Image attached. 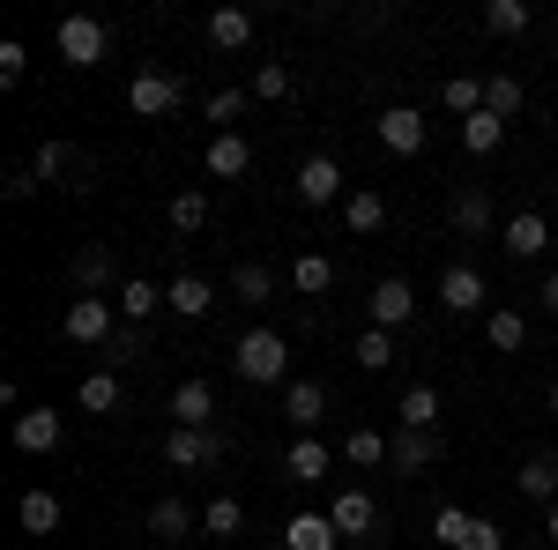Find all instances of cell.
<instances>
[{
	"label": "cell",
	"instance_id": "35",
	"mask_svg": "<svg viewBox=\"0 0 558 550\" xmlns=\"http://www.w3.org/2000/svg\"><path fill=\"white\" fill-rule=\"evenodd\" d=\"M521 499H551L558 506V462L551 454H529V462H521Z\"/></svg>",
	"mask_w": 558,
	"mask_h": 550
},
{
	"label": "cell",
	"instance_id": "16",
	"mask_svg": "<svg viewBox=\"0 0 558 550\" xmlns=\"http://www.w3.org/2000/svg\"><path fill=\"white\" fill-rule=\"evenodd\" d=\"M209 305H216L209 276H172V283H165V313H179V320H202Z\"/></svg>",
	"mask_w": 558,
	"mask_h": 550
},
{
	"label": "cell",
	"instance_id": "5",
	"mask_svg": "<svg viewBox=\"0 0 558 550\" xmlns=\"http://www.w3.org/2000/svg\"><path fill=\"white\" fill-rule=\"evenodd\" d=\"M179 97H186V83H179V75H165V68H142V75L128 83L134 120H165V112H172Z\"/></svg>",
	"mask_w": 558,
	"mask_h": 550
},
{
	"label": "cell",
	"instance_id": "49",
	"mask_svg": "<svg viewBox=\"0 0 558 550\" xmlns=\"http://www.w3.org/2000/svg\"><path fill=\"white\" fill-rule=\"evenodd\" d=\"M551 417H558V380H551Z\"/></svg>",
	"mask_w": 558,
	"mask_h": 550
},
{
	"label": "cell",
	"instance_id": "51",
	"mask_svg": "<svg viewBox=\"0 0 558 550\" xmlns=\"http://www.w3.org/2000/svg\"><path fill=\"white\" fill-rule=\"evenodd\" d=\"M194 550H223V543H194Z\"/></svg>",
	"mask_w": 558,
	"mask_h": 550
},
{
	"label": "cell",
	"instance_id": "20",
	"mask_svg": "<svg viewBox=\"0 0 558 550\" xmlns=\"http://www.w3.org/2000/svg\"><path fill=\"white\" fill-rule=\"evenodd\" d=\"M336 521L328 513H299V521H283V550H336Z\"/></svg>",
	"mask_w": 558,
	"mask_h": 550
},
{
	"label": "cell",
	"instance_id": "12",
	"mask_svg": "<svg viewBox=\"0 0 558 550\" xmlns=\"http://www.w3.org/2000/svg\"><path fill=\"white\" fill-rule=\"evenodd\" d=\"M165 417H172V424H186V431H209V424H216V387H209V380H186V387H172Z\"/></svg>",
	"mask_w": 558,
	"mask_h": 550
},
{
	"label": "cell",
	"instance_id": "39",
	"mask_svg": "<svg viewBox=\"0 0 558 550\" xmlns=\"http://www.w3.org/2000/svg\"><path fill=\"white\" fill-rule=\"evenodd\" d=\"M83 410L89 417H112V410H120V372H89L83 380Z\"/></svg>",
	"mask_w": 558,
	"mask_h": 550
},
{
	"label": "cell",
	"instance_id": "48",
	"mask_svg": "<svg viewBox=\"0 0 558 550\" xmlns=\"http://www.w3.org/2000/svg\"><path fill=\"white\" fill-rule=\"evenodd\" d=\"M544 536H551V543H558V506H551V521H544Z\"/></svg>",
	"mask_w": 558,
	"mask_h": 550
},
{
	"label": "cell",
	"instance_id": "26",
	"mask_svg": "<svg viewBox=\"0 0 558 550\" xmlns=\"http://www.w3.org/2000/svg\"><path fill=\"white\" fill-rule=\"evenodd\" d=\"M231 297H239V305H268V297H276V268H268V260L231 268Z\"/></svg>",
	"mask_w": 558,
	"mask_h": 550
},
{
	"label": "cell",
	"instance_id": "44",
	"mask_svg": "<svg viewBox=\"0 0 558 550\" xmlns=\"http://www.w3.org/2000/svg\"><path fill=\"white\" fill-rule=\"evenodd\" d=\"M68 164H75V149H68V142H45L38 157H31V179H45V186H52V179H60Z\"/></svg>",
	"mask_w": 558,
	"mask_h": 550
},
{
	"label": "cell",
	"instance_id": "33",
	"mask_svg": "<svg viewBox=\"0 0 558 550\" xmlns=\"http://www.w3.org/2000/svg\"><path fill=\"white\" fill-rule=\"evenodd\" d=\"M499 142H507V120H499V112H476V120H462V149H470V157H492Z\"/></svg>",
	"mask_w": 558,
	"mask_h": 550
},
{
	"label": "cell",
	"instance_id": "43",
	"mask_svg": "<svg viewBox=\"0 0 558 550\" xmlns=\"http://www.w3.org/2000/svg\"><path fill=\"white\" fill-rule=\"evenodd\" d=\"M246 97H254V89H239V83H223V89L209 97V120H216V134H231V120L246 112Z\"/></svg>",
	"mask_w": 558,
	"mask_h": 550
},
{
	"label": "cell",
	"instance_id": "3",
	"mask_svg": "<svg viewBox=\"0 0 558 550\" xmlns=\"http://www.w3.org/2000/svg\"><path fill=\"white\" fill-rule=\"evenodd\" d=\"M231 454V424H209V431H186V424H172L165 431V462L172 468H209Z\"/></svg>",
	"mask_w": 558,
	"mask_h": 550
},
{
	"label": "cell",
	"instance_id": "45",
	"mask_svg": "<svg viewBox=\"0 0 558 550\" xmlns=\"http://www.w3.org/2000/svg\"><path fill=\"white\" fill-rule=\"evenodd\" d=\"M254 97H291V68H283V60H260L254 68Z\"/></svg>",
	"mask_w": 558,
	"mask_h": 550
},
{
	"label": "cell",
	"instance_id": "6",
	"mask_svg": "<svg viewBox=\"0 0 558 550\" xmlns=\"http://www.w3.org/2000/svg\"><path fill=\"white\" fill-rule=\"evenodd\" d=\"M120 283H128V276H120V254H112V246H83V254H75V291L83 297H120Z\"/></svg>",
	"mask_w": 558,
	"mask_h": 550
},
{
	"label": "cell",
	"instance_id": "11",
	"mask_svg": "<svg viewBox=\"0 0 558 550\" xmlns=\"http://www.w3.org/2000/svg\"><path fill=\"white\" fill-rule=\"evenodd\" d=\"M291 186H299L305 209H328V201H343V164H336V157H305Z\"/></svg>",
	"mask_w": 558,
	"mask_h": 550
},
{
	"label": "cell",
	"instance_id": "34",
	"mask_svg": "<svg viewBox=\"0 0 558 550\" xmlns=\"http://www.w3.org/2000/svg\"><path fill=\"white\" fill-rule=\"evenodd\" d=\"M328 283H336V260H328V254H299V260H291V291L320 297Z\"/></svg>",
	"mask_w": 558,
	"mask_h": 550
},
{
	"label": "cell",
	"instance_id": "46",
	"mask_svg": "<svg viewBox=\"0 0 558 550\" xmlns=\"http://www.w3.org/2000/svg\"><path fill=\"white\" fill-rule=\"evenodd\" d=\"M23 68H31V52L8 38V45H0V83H23Z\"/></svg>",
	"mask_w": 558,
	"mask_h": 550
},
{
	"label": "cell",
	"instance_id": "2",
	"mask_svg": "<svg viewBox=\"0 0 558 550\" xmlns=\"http://www.w3.org/2000/svg\"><path fill=\"white\" fill-rule=\"evenodd\" d=\"M60 328H68V342H89V350H105V342L120 335V297H68V320H60Z\"/></svg>",
	"mask_w": 558,
	"mask_h": 550
},
{
	"label": "cell",
	"instance_id": "32",
	"mask_svg": "<svg viewBox=\"0 0 558 550\" xmlns=\"http://www.w3.org/2000/svg\"><path fill=\"white\" fill-rule=\"evenodd\" d=\"M15 521H23V536H52V528H60V499H52V491H23Z\"/></svg>",
	"mask_w": 558,
	"mask_h": 550
},
{
	"label": "cell",
	"instance_id": "21",
	"mask_svg": "<svg viewBox=\"0 0 558 550\" xmlns=\"http://www.w3.org/2000/svg\"><path fill=\"white\" fill-rule=\"evenodd\" d=\"M209 45L216 52H246V45H254V15H246V8H216L209 15Z\"/></svg>",
	"mask_w": 558,
	"mask_h": 550
},
{
	"label": "cell",
	"instance_id": "19",
	"mask_svg": "<svg viewBox=\"0 0 558 550\" xmlns=\"http://www.w3.org/2000/svg\"><path fill=\"white\" fill-rule=\"evenodd\" d=\"M283 417L299 424V431H313V424L328 417V387H320V380H291V387H283Z\"/></svg>",
	"mask_w": 558,
	"mask_h": 550
},
{
	"label": "cell",
	"instance_id": "15",
	"mask_svg": "<svg viewBox=\"0 0 558 550\" xmlns=\"http://www.w3.org/2000/svg\"><path fill=\"white\" fill-rule=\"evenodd\" d=\"M254 171V142L231 127V134H209V179H246Z\"/></svg>",
	"mask_w": 558,
	"mask_h": 550
},
{
	"label": "cell",
	"instance_id": "29",
	"mask_svg": "<svg viewBox=\"0 0 558 550\" xmlns=\"http://www.w3.org/2000/svg\"><path fill=\"white\" fill-rule=\"evenodd\" d=\"M343 223L357 231V239H373V231L387 223V201L373 194V186H357V194H343Z\"/></svg>",
	"mask_w": 558,
	"mask_h": 550
},
{
	"label": "cell",
	"instance_id": "36",
	"mask_svg": "<svg viewBox=\"0 0 558 550\" xmlns=\"http://www.w3.org/2000/svg\"><path fill=\"white\" fill-rule=\"evenodd\" d=\"M343 462L350 468H380L387 462V439L373 431V424H357V431H343Z\"/></svg>",
	"mask_w": 558,
	"mask_h": 550
},
{
	"label": "cell",
	"instance_id": "41",
	"mask_svg": "<svg viewBox=\"0 0 558 550\" xmlns=\"http://www.w3.org/2000/svg\"><path fill=\"white\" fill-rule=\"evenodd\" d=\"M350 357H357V365H365V372H387V365H395V335H387V328H365V335H357V350H350Z\"/></svg>",
	"mask_w": 558,
	"mask_h": 550
},
{
	"label": "cell",
	"instance_id": "9",
	"mask_svg": "<svg viewBox=\"0 0 558 550\" xmlns=\"http://www.w3.org/2000/svg\"><path fill=\"white\" fill-rule=\"evenodd\" d=\"M105 23H97V15H68V23H60V60H68V68H97V60H105Z\"/></svg>",
	"mask_w": 558,
	"mask_h": 550
},
{
	"label": "cell",
	"instance_id": "10",
	"mask_svg": "<svg viewBox=\"0 0 558 550\" xmlns=\"http://www.w3.org/2000/svg\"><path fill=\"white\" fill-rule=\"evenodd\" d=\"M328 521H336V536H343V543H365V536L380 528V506H373V491H357V484H350V491H336Z\"/></svg>",
	"mask_w": 558,
	"mask_h": 550
},
{
	"label": "cell",
	"instance_id": "22",
	"mask_svg": "<svg viewBox=\"0 0 558 550\" xmlns=\"http://www.w3.org/2000/svg\"><path fill=\"white\" fill-rule=\"evenodd\" d=\"M157 305H165V291H157L149 276H128V283H120V320L149 328V320H157Z\"/></svg>",
	"mask_w": 558,
	"mask_h": 550
},
{
	"label": "cell",
	"instance_id": "17",
	"mask_svg": "<svg viewBox=\"0 0 558 550\" xmlns=\"http://www.w3.org/2000/svg\"><path fill=\"white\" fill-rule=\"evenodd\" d=\"M387 462L402 468V476L432 468V462H439V431H395V439H387Z\"/></svg>",
	"mask_w": 558,
	"mask_h": 550
},
{
	"label": "cell",
	"instance_id": "1",
	"mask_svg": "<svg viewBox=\"0 0 558 550\" xmlns=\"http://www.w3.org/2000/svg\"><path fill=\"white\" fill-rule=\"evenodd\" d=\"M231 365H239V380H254V387H291V380H283V372H291V350H283V335H276V328L239 335Z\"/></svg>",
	"mask_w": 558,
	"mask_h": 550
},
{
	"label": "cell",
	"instance_id": "47",
	"mask_svg": "<svg viewBox=\"0 0 558 550\" xmlns=\"http://www.w3.org/2000/svg\"><path fill=\"white\" fill-rule=\"evenodd\" d=\"M536 297H544V313L558 320V276H544V291H536Z\"/></svg>",
	"mask_w": 558,
	"mask_h": 550
},
{
	"label": "cell",
	"instance_id": "7",
	"mask_svg": "<svg viewBox=\"0 0 558 550\" xmlns=\"http://www.w3.org/2000/svg\"><path fill=\"white\" fill-rule=\"evenodd\" d=\"M373 134H380L387 157H417V149H425V112H410V105H387L380 120H373Z\"/></svg>",
	"mask_w": 558,
	"mask_h": 550
},
{
	"label": "cell",
	"instance_id": "8",
	"mask_svg": "<svg viewBox=\"0 0 558 550\" xmlns=\"http://www.w3.org/2000/svg\"><path fill=\"white\" fill-rule=\"evenodd\" d=\"M410 313H417V291H410L402 276L373 283V297H365V320H373V328H387V335H395V328H410Z\"/></svg>",
	"mask_w": 558,
	"mask_h": 550
},
{
	"label": "cell",
	"instance_id": "13",
	"mask_svg": "<svg viewBox=\"0 0 558 550\" xmlns=\"http://www.w3.org/2000/svg\"><path fill=\"white\" fill-rule=\"evenodd\" d=\"M499 246H507V260H544V246H551V223H544V216L536 209H521L514 223H507V231H499Z\"/></svg>",
	"mask_w": 558,
	"mask_h": 550
},
{
	"label": "cell",
	"instance_id": "25",
	"mask_svg": "<svg viewBox=\"0 0 558 550\" xmlns=\"http://www.w3.org/2000/svg\"><path fill=\"white\" fill-rule=\"evenodd\" d=\"M142 357H149V328L120 320V335L105 342V372H128V365H142Z\"/></svg>",
	"mask_w": 558,
	"mask_h": 550
},
{
	"label": "cell",
	"instance_id": "30",
	"mask_svg": "<svg viewBox=\"0 0 558 550\" xmlns=\"http://www.w3.org/2000/svg\"><path fill=\"white\" fill-rule=\"evenodd\" d=\"M165 223H172L179 239H194V231L209 223V194H202V186H186V194H172V209H165Z\"/></svg>",
	"mask_w": 558,
	"mask_h": 550
},
{
	"label": "cell",
	"instance_id": "37",
	"mask_svg": "<svg viewBox=\"0 0 558 550\" xmlns=\"http://www.w3.org/2000/svg\"><path fill=\"white\" fill-rule=\"evenodd\" d=\"M439 97H447V112L476 120V112H484V75H447V89H439Z\"/></svg>",
	"mask_w": 558,
	"mask_h": 550
},
{
	"label": "cell",
	"instance_id": "50",
	"mask_svg": "<svg viewBox=\"0 0 558 550\" xmlns=\"http://www.w3.org/2000/svg\"><path fill=\"white\" fill-rule=\"evenodd\" d=\"M551 209H558V179H551Z\"/></svg>",
	"mask_w": 558,
	"mask_h": 550
},
{
	"label": "cell",
	"instance_id": "28",
	"mask_svg": "<svg viewBox=\"0 0 558 550\" xmlns=\"http://www.w3.org/2000/svg\"><path fill=\"white\" fill-rule=\"evenodd\" d=\"M194 521H202V513L186 506V499H157V506H149V536L179 543V536H194Z\"/></svg>",
	"mask_w": 558,
	"mask_h": 550
},
{
	"label": "cell",
	"instance_id": "14",
	"mask_svg": "<svg viewBox=\"0 0 558 550\" xmlns=\"http://www.w3.org/2000/svg\"><path fill=\"white\" fill-rule=\"evenodd\" d=\"M439 305H447V313H454V320H470V313H484V276H476V268H462V260H454V268H447V276H439Z\"/></svg>",
	"mask_w": 558,
	"mask_h": 550
},
{
	"label": "cell",
	"instance_id": "38",
	"mask_svg": "<svg viewBox=\"0 0 558 550\" xmlns=\"http://www.w3.org/2000/svg\"><path fill=\"white\" fill-rule=\"evenodd\" d=\"M529 23H536L529 0H492V8H484V30H499V38H521Z\"/></svg>",
	"mask_w": 558,
	"mask_h": 550
},
{
	"label": "cell",
	"instance_id": "23",
	"mask_svg": "<svg viewBox=\"0 0 558 550\" xmlns=\"http://www.w3.org/2000/svg\"><path fill=\"white\" fill-rule=\"evenodd\" d=\"M447 216H454V231L484 239V231H492V194H484V186H462V194L447 201Z\"/></svg>",
	"mask_w": 558,
	"mask_h": 550
},
{
	"label": "cell",
	"instance_id": "40",
	"mask_svg": "<svg viewBox=\"0 0 558 550\" xmlns=\"http://www.w3.org/2000/svg\"><path fill=\"white\" fill-rule=\"evenodd\" d=\"M484 112L514 120V112H521V75H484Z\"/></svg>",
	"mask_w": 558,
	"mask_h": 550
},
{
	"label": "cell",
	"instance_id": "24",
	"mask_svg": "<svg viewBox=\"0 0 558 550\" xmlns=\"http://www.w3.org/2000/svg\"><path fill=\"white\" fill-rule=\"evenodd\" d=\"M328 468H336V454H328L320 439H299V447L283 454V476H291V484H320Z\"/></svg>",
	"mask_w": 558,
	"mask_h": 550
},
{
	"label": "cell",
	"instance_id": "42",
	"mask_svg": "<svg viewBox=\"0 0 558 550\" xmlns=\"http://www.w3.org/2000/svg\"><path fill=\"white\" fill-rule=\"evenodd\" d=\"M239 521H246L239 499H209V506H202V528H209L216 543H223V536H239Z\"/></svg>",
	"mask_w": 558,
	"mask_h": 550
},
{
	"label": "cell",
	"instance_id": "31",
	"mask_svg": "<svg viewBox=\"0 0 558 550\" xmlns=\"http://www.w3.org/2000/svg\"><path fill=\"white\" fill-rule=\"evenodd\" d=\"M484 342H492V350H507V357H514L521 342H529V320H521L514 305H499V313H484Z\"/></svg>",
	"mask_w": 558,
	"mask_h": 550
},
{
	"label": "cell",
	"instance_id": "18",
	"mask_svg": "<svg viewBox=\"0 0 558 550\" xmlns=\"http://www.w3.org/2000/svg\"><path fill=\"white\" fill-rule=\"evenodd\" d=\"M60 431H68V424L52 417V410H23V417H15V431H8V439H15V447H23V454H52V447H60Z\"/></svg>",
	"mask_w": 558,
	"mask_h": 550
},
{
	"label": "cell",
	"instance_id": "27",
	"mask_svg": "<svg viewBox=\"0 0 558 550\" xmlns=\"http://www.w3.org/2000/svg\"><path fill=\"white\" fill-rule=\"evenodd\" d=\"M395 417H402V431H432V424H439V387H402V410H395Z\"/></svg>",
	"mask_w": 558,
	"mask_h": 550
},
{
	"label": "cell",
	"instance_id": "4",
	"mask_svg": "<svg viewBox=\"0 0 558 550\" xmlns=\"http://www.w3.org/2000/svg\"><path fill=\"white\" fill-rule=\"evenodd\" d=\"M432 536H439L447 550H507L499 521H484V513H462V506H439V513H432Z\"/></svg>",
	"mask_w": 558,
	"mask_h": 550
}]
</instances>
